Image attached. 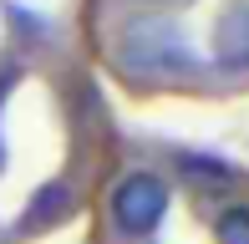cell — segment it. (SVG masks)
I'll return each mask as SVG.
<instances>
[{
  "instance_id": "6da1fadb",
  "label": "cell",
  "mask_w": 249,
  "mask_h": 244,
  "mask_svg": "<svg viewBox=\"0 0 249 244\" xmlns=\"http://www.w3.org/2000/svg\"><path fill=\"white\" fill-rule=\"evenodd\" d=\"M117 61L138 76H173V71H194V51H188L183 31L163 16H138L122 26V46Z\"/></svg>"
},
{
  "instance_id": "7a4b0ae2",
  "label": "cell",
  "mask_w": 249,
  "mask_h": 244,
  "mask_svg": "<svg viewBox=\"0 0 249 244\" xmlns=\"http://www.w3.org/2000/svg\"><path fill=\"white\" fill-rule=\"evenodd\" d=\"M168 214V188L158 173H127L117 188H112V224L127 239H142L163 224Z\"/></svg>"
},
{
  "instance_id": "3957f363",
  "label": "cell",
  "mask_w": 249,
  "mask_h": 244,
  "mask_svg": "<svg viewBox=\"0 0 249 244\" xmlns=\"http://www.w3.org/2000/svg\"><path fill=\"white\" fill-rule=\"evenodd\" d=\"M213 61L224 71H249V0L224 5L219 26H213Z\"/></svg>"
},
{
  "instance_id": "277c9868",
  "label": "cell",
  "mask_w": 249,
  "mask_h": 244,
  "mask_svg": "<svg viewBox=\"0 0 249 244\" xmlns=\"http://www.w3.org/2000/svg\"><path fill=\"white\" fill-rule=\"evenodd\" d=\"M66 198H71V193H66L61 183L41 188V193L31 198V204H36V209H31V219H26V224H31V229H41V224H46V214H51V219H61V214H66Z\"/></svg>"
},
{
  "instance_id": "5b68a950",
  "label": "cell",
  "mask_w": 249,
  "mask_h": 244,
  "mask_svg": "<svg viewBox=\"0 0 249 244\" xmlns=\"http://www.w3.org/2000/svg\"><path fill=\"white\" fill-rule=\"evenodd\" d=\"M219 244H249V209H224L219 214Z\"/></svg>"
},
{
  "instance_id": "8992f818",
  "label": "cell",
  "mask_w": 249,
  "mask_h": 244,
  "mask_svg": "<svg viewBox=\"0 0 249 244\" xmlns=\"http://www.w3.org/2000/svg\"><path fill=\"white\" fill-rule=\"evenodd\" d=\"M183 173H188V178H203V183H209V178L213 183H229L234 178L229 168H203V158H183Z\"/></svg>"
},
{
  "instance_id": "52a82bcc",
  "label": "cell",
  "mask_w": 249,
  "mask_h": 244,
  "mask_svg": "<svg viewBox=\"0 0 249 244\" xmlns=\"http://www.w3.org/2000/svg\"><path fill=\"white\" fill-rule=\"evenodd\" d=\"M0 163H5V153H0Z\"/></svg>"
}]
</instances>
